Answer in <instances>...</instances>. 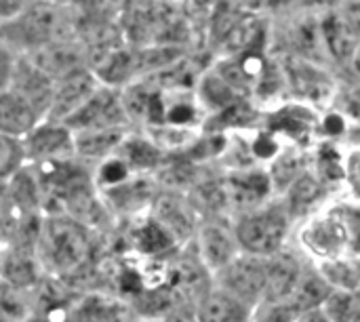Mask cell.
Wrapping results in <instances>:
<instances>
[{
    "instance_id": "21",
    "label": "cell",
    "mask_w": 360,
    "mask_h": 322,
    "mask_svg": "<svg viewBox=\"0 0 360 322\" xmlns=\"http://www.w3.org/2000/svg\"><path fill=\"white\" fill-rule=\"evenodd\" d=\"M329 322H359V291L352 289H331L321 306Z\"/></svg>"
},
{
    "instance_id": "34",
    "label": "cell",
    "mask_w": 360,
    "mask_h": 322,
    "mask_svg": "<svg viewBox=\"0 0 360 322\" xmlns=\"http://www.w3.org/2000/svg\"><path fill=\"white\" fill-rule=\"evenodd\" d=\"M27 322H49L46 318H32V321H27Z\"/></svg>"
},
{
    "instance_id": "22",
    "label": "cell",
    "mask_w": 360,
    "mask_h": 322,
    "mask_svg": "<svg viewBox=\"0 0 360 322\" xmlns=\"http://www.w3.org/2000/svg\"><path fill=\"white\" fill-rule=\"evenodd\" d=\"M2 276H4V283L17 289H27L38 283L36 262L23 251H13L2 262Z\"/></svg>"
},
{
    "instance_id": "11",
    "label": "cell",
    "mask_w": 360,
    "mask_h": 322,
    "mask_svg": "<svg viewBox=\"0 0 360 322\" xmlns=\"http://www.w3.org/2000/svg\"><path fill=\"white\" fill-rule=\"evenodd\" d=\"M53 84H55V80L51 76H46L40 67H36L27 57H17L8 89H13L17 95H21L42 118L51 103Z\"/></svg>"
},
{
    "instance_id": "17",
    "label": "cell",
    "mask_w": 360,
    "mask_h": 322,
    "mask_svg": "<svg viewBox=\"0 0 360 322\" xmlns=\"http://www.w3.org/2000/svg\"><path fill=\"white\" fill-rule=\"evenodd\" d=\"M287 196L283 198L291 219H297V217H304V215H310L319 202L325 198V192H327V186L310 171V165L308 169L297 175L287 188H285Z\"/></svg>"
},
{
    "instance_id": "16",
    "label": "cell",
    "mask_w": 360,
    "mask_h": 322,
    "mask_svg": "<svg viewBox=\"0 0 360 322\" xmlns=\"http://www.w3.org/2000/svg\"><path fill=\"white\" fill-rule=\"evenodd\" d=\"M40 120L42 116L13 89L0 91V133L21 139Z\"/></svg>"
},
{
    "instance_id": "13",
    "label": "cell",
    "mask_w": 360,
    "mask_h": 322,
    "mask_svg": "<svg viewBox=\"0 0 360 322\" xmlns=\"http://www.w3.org/2000/svg\"><path fill=\"white\" fill-rule=\"evenodd\" d=\"M302 266L295 255L287 253L285 249L272 253L266 257V287H264V300L262 304L276 306L285 304V300L291 295L300 274Z\"/></svg>"
},
{
    "instance_id": "29",
    "label": "cell",
    "mask_w": 360,
    "mask_h": 322,
    "mask_svg": "<svg viewBox=\"0 0 360 322\" xmlns=\"http://www.w3.org/2000/svg\"><path fill=\"white\" fill-rule=\"evenodd\" d=\"M293 316L295 314L285 304H276V306H270V310L257 322H293Z\"/></svg>"
},
{
    "instance_id": "1",
    "label": "cell",
    "mask_w": 360,
    "mask_h": 322,
    "mask_svg": "<svg viewBox=\"0 0 360 322\" xmlns=\"http://www.w3.org/2000/svg\"><path fill=\"white\" fill-rule=\"evenodd\" d=\"M65 38H76V13L63 0H34L0 23V40L17 57Z\"/></svg>"
},
{
    "instance_id": "14",
    "label": "cell",
    "mask_w": 360,
    "mask_h": 322,
    "mask_svg": "<svg viewBox=\"0 0 360 322\" xmlns=\"http://www.w3.org/2000/svg\"><path fill=\"white\" fill-rule=\"evenodd\" d=\"M194 314L198 322H251L253 308L211 285V289L194 304Z\"/></svg>"
},
{
    "instance_id": "25",
    "label": "cell",
    "mask_w": 360,
    "mask_h": 322,
    "mask_svg": "<svg viewBox=\"0 0 360 322\" xmlns=\"http://www.w3.org/2000/svg\"><path fill=\"white\" fill-rule=\"evenodd\" d=\"M25 165L21 139L0 133V181L15 177Z\"/></svg>"
},
{
    "instance_id": "20",
    "label": "cell",
    "mask_w": 360,
    "mask_h": 322,
    "mask_svg": "<svg viewBox=\"0 0 360 322\" xmlns=\"http://www.w3.org/2000/svg\"><path fill=\"white\" fill-rule=\"evenodd\" d=\"M131 310L112 297H86L74 312V322H129Z\"/></svg>"
},
{
    "instance_id": "23",
    "label": "cell",
    "mask_w": 360,
    "mask_h": 322,
    "mask_svg": "<svg viewBox=\"0 0 360 322\" xmlns=\"http://www.w3.org/2000/svg\"><path fill=\"white\" fill-rule=\"evenodd\" d=\"M331 289H352L359 291V266L356 257H333L321 266L319 272Z\"/></svg>"
},
{
    "instance_id": "12",
    "label": "cell",
    "mask_w": 360,
    "mask_h": 322,
    "mask_svg": "<svg viewBox=\"0 0 360 322\" xmlns=\"http://www.w3.org/2000/svg\"><path fill=\"white\" fill-rule=\"evenodd\" d=\"M169 291L179 300V304H194L211 289V272L202 266V262L190 259V257H181L171 262L169 272Z\"/></svg>"
},
{
    "instance_id": "26",
    "label": "cell",
    "mask_w": 360,
    "mask_h": 322,
    "mask_svg": "<svg viewBox=\"0 0 360 322\" xmlns=\"http://www.w3.org/2000/svg\"><path fill=\"white\" fill-rule=\"evenodd\" d=\"M0 310L8 321L23 314V297L19 295L17 287L8 283H0Z\"/></svg>"
},
{
    "instance_id": "8",
    "label": "cell",
    "mask_w": 360,
    "mask_h": 322,
    "mask_svg": "<svg viewBox=\"0 0 360 322\" xmlns=\"http://www.w3.org/2000/svg\"><path fill=\"white\" fill-rule=\"evenodd\" d=\"M194 238H196L198 259L209 272L219 270L234 255L240 253L234 236V224H230L228 217H224L221 213H209V217L196 224Z\"/></svg>"
},
{
    "instance_id": "15",
    "label": "cell",
    "mask_w": 360,
    "mask_h": 322,
    "mask_svg": "<svg viewBox=\"0 0 360 322\" xmlns=\"http://www.w3.org/2000/svg\"><path fill=\"white\" fill-rule=\"evenodd\" d=\"M192 211L194 209L175 194H162L154 200V219L175 238V243L194 236L196 221Z\"/></svg>"
},
{
    "instance_id": "28",
    "label": "cell",
    "mask_w": 360,
    "mask_h": 322,
    "mask_svg": "<svg viewBox=\"0 0 360 322\" xmlns=\"http://www.w3.org/2000/svg\"><path fill=\"white\" fill-rule=\"evenodd\" d=\"M30 2L34 0H0V23L13 19L17 13H21Z\"/></svg>"
},
{
    "instance_id": "2",
    "label": "cell",
    "mask_w": 360,
    "mask_h": 322,
    "mask_svg": "<svg viewBox=\"0 0 360 322\" xmlns=\"http://www.w3.org/2000/svg\"><path fill=\"white\" fill-rule=\"evenodd\" d=\"M291 215L283 200H266L264 205L236 215L234 236L243 253L268 257L285 247L291 228Z\"/></svg>"
},
{
    "instance_id": "6",
    "label": "cell",
    "mask_w": 360,
    "mask_h": 322,
    "mask_svg": "<svg viewBox=\"0 0 360 322\" xmlns=\"http://www.w3.org/2000/svg\"><path fill=\"white\" fill-rule=\"evenodd\" d=\"M70 131L80 129H129L131 120L127 116L120 89L110 84H99L97 91L86 99V103L63 122Z\"/></svg>"
},
{
    "instance_id": "7",
    "label": "cell",
    "mask_w": 360,
    "mask_h": 322,
    "mask_svg": "<svg viewBox=\"0 0 360 322\" xmlns=\"http://www.w3.org/2000/svg\"><path fill=\"white\" fill-rule=\"evenodd\" d=\"M221 186V200H224V213L230 211L234 215L247 213L259 205H264L272 192L270 173L259 169L240 167L224 175L219 181Z\"/></svg>"
},
{
    "instance_id": "9",
    "label": "cell",
    "mask_w": 360,
    "mask_h": 322,
    "mask_svg": "<svg viewBox=\"0 0 360 322\" xmlns=\"http://www.w3.org/2000/svg\"><path fill=\"white\" fill-rule=\"evenodd\" d=\"M23 156L36 165H51L74 158V135L63 122L42 118L21 137Z\"/></svg>"
},
{
    "instance_id": "30",
    "label": "cell",
    "mask_w": 360,
    "mask_h": 322,
    "mask_svg": "<svg viewBox=\"0 0 360 322\" xmlns=\"http://www.w3.org/2000/svg\"><path fill=\"white\" fill-rule=\"evenodd\" d=\"M160 322H198L196 321V314L194 310H190L188 304H181V306H175L171 312H167Z\"/></svg>"
},
{
    "instance_id": "18",
    "label": "cell",
    "mask_w": 360,
    "mask_h": 322,
    "mask_svg": "<svg viewBox=\"0 0 360 322\" xmlns=\"http://www.w3.org/2000/svg\"><path fill=\"white\" fill-rule=\"evenodd\" d=\"M129 129H80L74 135V156L103 160L120 146Z\"/></svg>"
},
{
    "instance_id": "32",
    "label": "cell",
    "mask_w": 360,
    "mask_h": 322,
    "mask_svg": "<svg viewBox=\"0 0 360 322\" xmlns=\"http://www.w3.org/2000/svg\"><path fill=\"white\" fill-rule=\"evenodd\" d=\"M293 322H329V318L323 314L321 308H314V310H306V312L295 314Z\"/></svg>"
},
{
    "instance_id": "27",
    "label": "cell",
    "mask_w": 360,
    "mask_h": 322,
    "mask_svg": "<svg viewBox=\"0 0 360 322\" xmlns=\"http://www.w3.org/2000/svg\"><path fill=\"white\" fill-rule=\"evenodd\" d=\"M15 61H17V55L0 40V91H4L8 86Z\"/></svg>"
},
{
    "instance_id": "19",
    "label": "cell",
    "mask_w": 360,
    "mask_h": 322,
    "mask_svg": "<svg viewBox=\"0 0 360 322\" xmlns=\"http://www.w3.org/2000/svg\"><path fill=\"white\" fill-rule=\"evenodd\" d=\"M329 293H331V287L327 285V281L319 272L302 270L291 295L285 300V306L293 314H300V312H306V310L321 308Z\"/></svg>"
},
{
    "instance_id": "3",
    "label": "cell",
    "mask_w": 360,
    "mask_h": 322,
    "mask_svg": "<svg viewBox=\"0 0 360 322\" xmlns=\"http://www.w3.org/2000/svg\"><path fill=\"white\" fill-rule=\"evenodd\" d=\"M38 238L42 257L55 272H78L91 259V236L86 232V226L74 217H49L38 230Z\"/></svg>"
},
{
    "instance_id": "5",
    "label": "cell",
    "mask_w": 360,
    "mask_h": 322,
    "mask_svg": "<svg viewBox=\"0 0 360 322\" xmlns=\"http://www.w3.org/2000/svg\"><path fill=\"white\" fill-rule=\"evenodd\" d=\"M213 274H215L213 285L217 289L234 295L236 300H240L253 310L262 304L264 287H266V257L240 251Z\"/></svg>"
},
{
    "instance_id": "4",
    "label": "cell",
    "mask_w": 360,
    "mask_h": 322,
    "mask_svg": "<svg viewBox=\"0 0 360 322\" xmlns=\"http://www.w3.org/2000/svg\"><path fill=\"white\" fill-rule=\"evenodd\" d=\"M308 249L327 259L344 257L348 251L356 253L359 240V211L356 205H340L314 215L302 232Z\"/></svg>"
},
{
    "instance_id": "33",
    "label": "cell",
    "mask_w": 360,
    "mask_h": 322,
    "mask_svg": "<svg viewBox=\"0 0 360 322\" xmlns=\"http://www.w3.org/2000/svg\"><path fill=\"white\" fill-rule=\"evenodd\" d=\"M0 322H8V318L4 316V312H2V310H0Z\"/></svg>"
},
{
    "instance_id": "24",
    "label": "cell",
    "mask_w": 360,
    "mask_h": 322,
    "mask_svg": "<svg viewBox=\"0 0 360 322\" xmlns=\"http://www.w3.org/2000/svg\"><path fill=\"white\" fill-rule=\"evenodd\" d=\"M137 245H139V251L156 255V253L169 251L175 245V238L156 219H150L143 228L137 230Z\"/></svg>"
},
{
    "instance_id": "10",
    "label": "cell",
    "mask_w": 360,
    "mask_h": 322,
    "mask_svg": "<svg viewBox=\"0 0 360 322\" xmlns=\"http://www.w3.org/2000/svg\"><path fill=\"white\" fill-rule=\"evenodd\" d=\"M99 84L101 82L91 67H80L57 78L53 84V95L44 118L55 122H65L86 103V99L97 91Z\"/></svg>"
},
{
    "instance_id": "31",
    "label": "cell",
    "mask_w": 360,
    "mask_h": 322,
    "mask_svg": "<svg viewBox=\"0 0 360 322\" xmlns=\"http://www.w3.org/2000/svg\"><path fill=\"white\" fill-rule=\"evenodd\" d=\"M338 2L340 0H297V4L312 15H323V13L331 11Z\"/></svg>"
}]
</instances>
